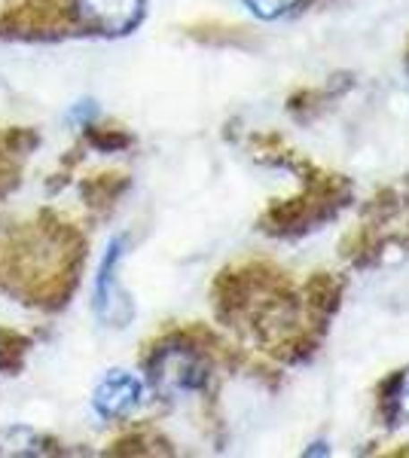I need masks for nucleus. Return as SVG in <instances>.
<instances>
[{"mask_svg": "<svg viewBox=\"0 0 409 458\" xmlns=\"http://www.w3.org/2000/svg\"><path fill=\"white\" fill-rule=\"evenodd\" d=\"M120 254H123V242H114L107 250V257L101 260V269H98V284H95V306H98V315L114 321L116 312L123 309V300H120V291H116V263H120Z\"/></svg>", "mask_w": 409, "mask_h": 458, "instance_id": "obj_5", "label": "nucleus"}, {"mask_svg": "<svg viewBox=\"0 0 409 458\" xmlns=\"http://www.w3.org/2000/svg\"><path fill=\"white\" fill-rule=\"evenodd\" d=\"M406 64H409V53H406Z\"/></svg>", "mask_w": 409, "mask_h": 458, "instance_id": "obj_9", "label": "nucleus"}, {"mask_svg": "<svg viewBox=\"0 0 409 458\" xmlns=\"http://www.w3.org/2000/svg\"><path fill=\"white\" fill-rule=\"evenodd\" d=\"M244 4L251 6V10L257 13V16H263V19H278V16H285V13L294 10L300 0H244Z\"/></svg>", "mask_w": 409, "mask_h": 458, "instance_id": "obj_7", "label": "nucleus"}, {"mask_svg": "<svg viewBox=\"0 0 409 458\" xmlns=\"http://www.w3.org/2000/svg\"><path fill=\"white\" fill-rule=\"evenodd\" d=\"M400 412H406L409 416V388L404 391V386H400Z\"/></svg>", "mask_w": 409, "mask_h": 458, "instance_id": "obj_8", "label": "nucleus"}, {"mask_svg": "<svg viewBox=\"0 0 409 458\" xmlns=\"http://www.w3.org/2000/svg\"><path fill=\"white\" fill-rule=\"evenodd\" d=\"M339 92H333V89H327V86H321V89H302V92H296L294 98H290V114L294 116H300V120H309L315 110H324V105L330 98H337Z\"/></svg>", "mask_w": 409, "mask_h": 458, "instance_id": "obj_6", "label": "nucleus"}, {"mask_svg": "<svg viewBox=\"0 0 409 458\" xmlns=\"http://www.w3.org/2000/svg\"><path fill=\"white\" fill-rule=\"evenodd\" d=\"M141 403V382L125 370H110L95 388V410L104 419L129 416Z\"/></svg>", "mask_w": 409, "mask_h": 458, "instance_id": "obj_3", "label": "nucleus"}, {"mask_svg": "<svg viewBox=\"0 0 409 458\" xmlns=\"http://www.w3.org/2000/svg\"><path fill=\"white\" fill-rule=\"evenodd\" d=\"M73 16L86 31L125 34L144 16V0H73Z\"/></svg>", "mask_w": 409, "mask_h": 458, "instance_id": "obj_2", "label": "nucleus"}, {"mask_svg": "<svg viewBox=\"0 0 409 458\" xmlns=\"http://www.w3.org/2000/svg\"><path fill=\"white\" fill-rule=\"evenodd\" d=\"M257 157L278 162V165L296 168L302 174V193L272 202L260 217V229L269 235H300L309 229H318L324 220L337 217V214L352 202V183L342 174L324 172V168L311 165L300 153L287 150L278 135H257Z\"/></svg>", "mask_w": 409, "mask_h": 458, "instance_id": "obj_1", "label": "nucleus"}, {"mask_svg": "<svg viewBox=\"0 0 409 458\" xmlns=\"http://www.w3.org/2000/svg\"><path fill=\"white\" fill-rule=\"evenodd\" d=\"M302 293V302L311 315L324 318L330 321V315L339 309V300H342V278L333 276V272H315L311 278H306V284L300 287Z\"/></svg>", "mask_w": 409, "mask_h": 458, "instance_id": "obj_4", "label": "nucleus"}]
</instances>
